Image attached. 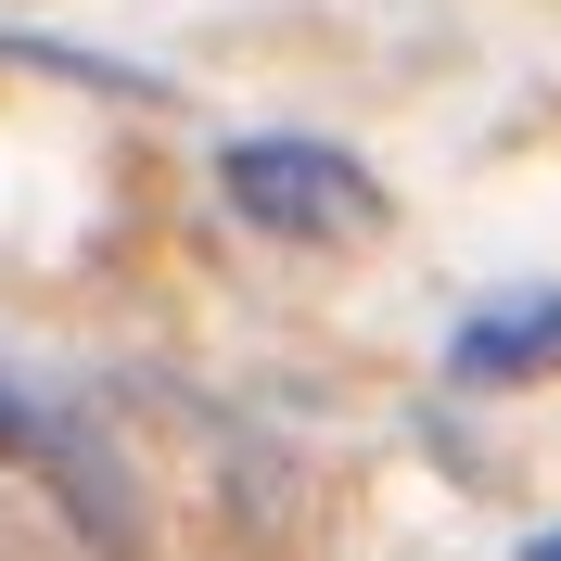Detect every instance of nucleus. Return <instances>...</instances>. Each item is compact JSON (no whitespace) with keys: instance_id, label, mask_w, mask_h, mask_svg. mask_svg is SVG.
Segmentation results:
<instances>
[{"instance_id":"7ed1b4c3","label":"nucleus","mask_w":561,"mask_h":561,"mask_svg":"<svg viewBox=\"0 0 561 561\" xmlns=\"http://www.w3.org/2000/svg\"><path fill=\"white\" fill-rule=\"evenodd\" d=\"M0 447H26V459H51V447H65V434H51V421H38L26 396H0Z\"/></svg>"},{"instance_id":"f257e3e1","label":"nucleus","mask_w":561,"mask_h":561,"mask_svg":"<svg viewBox=\"0 0 561 561\" xmlns=\"http://www.w3.org/2000/svg\"><path fill=\"white\" fill-rule=\"evenodd\" d=\"M217 192L255 230H280V243H357V230H383V179L357 153H332V140H230Z\"/></svg>"},{"instance_id":"f03ea898","label":"nucleus","mask_w":561,"mask_h":561,"mask_svg":"<svg viewBox=\"0 0 561 561\" xmlns=\"http://www.w3.org/2000/svg\"><path fill=\"white\" fill-rule=\"evenodd\" d=\"M447 370L459 383H536V370H561V294H497V307H472L447 332Z\"/></svg>"},{"instance_id":"20e7f679","label":"nucleus","mask_w":561,"mask_h":561,"mask_svg":"<svg viewBox=\"0 0 561 561\" xmlns=\"http://www.w3.org/2000/svg\"><path fill=\"white\" fill-rule=\"evenodd\" d=\"M524 561H561V536H536V549H524Z\"/></svg>"}]
</instances>
